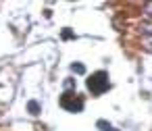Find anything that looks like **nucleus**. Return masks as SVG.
<instances>
[{
  "label": "nucleus",
  "mask_w": 152,
  "mask_h": 131,
  "mask_svg": "<svg viewBox=\"0 0 152 131\" xmlns=\"http://www.w3.org/2000/svg\"><path fill=\"white\" fill-rule=\"evenodd\" d=\"M108 73H104V71H98V73H94L90 79H88V90L94 94V96H100V94H104L106 90H108Z\"/></svg>",
  "instance_id": "f257e3e1"
},
{
  "label": "nucleus",
  "mask_w": 152,
  "mask_h": 131,
  "mask_svg": "<svg viewBox=\"0 0 152 131\" xmlns=\"http://www.w3.org/2000/svg\"><path fill=\"white\" fill-rule=\"evenodd\" d=\"M61 106L67 108L69 112H79V110L83 108V100H81V96L75 94V92H65L63 98H61Z\"/></svg>",
  "instance_id": "f03ea898"
},
{
  "label": "nucleus",
  "mask_w": 152,
  "mask_h": 131,
  "mask_svg": "<svg viewBox=\"0 0 152 131\" xmlns=\"http://www.w3.org/2000/svg\"><path fill=\"white\" fill-rule=\"evenodd\" d=\"M142 46H144V50L152 52V36H144L142 38Z\"/></svg>",
  "instance_id": "7ed1b4c3"
},
{
  "label": "nucleus",
  "mask_w": 152,
  "mask_h": 131,
  "mask_svg": "<svg viewBox=\"0 0 152 131\" xmlns=\"http://www.w3.org/2000/svg\"><path fill=\"white\" fill-rule=\"evenodd\" d=\"M27 108H29V112H31V114H38V110H40L38 102H29V104H27Z\"/></svg>",
  "instance_id": "20e7f679"
},
{
  "label": "nucleus",
  "mask_w": 152,
  "mask_h": 131,
  "mask_svg": "<svg viewBox=\"0 0 152 131\" xmlns=\"http://www.w3.org/2000/svg\"><path fill=\"white\" fill-rule=\"evenodd\" d=\"M71 69H73L75 73H83V71H86V67H83V65H73Z\"/></svg>",
  "instance_id": "39448f33"
},
{
  "label": "nucleus",
  "mask_w": 152,
  "mask_h": 131,
  "mask_svg": "<svg viewBox=\"0 0 152 131\" xmlns=\"http://www.w3.org/2000/svg\"><path fill=\"white\" fill-rule=\"evenodd\" d=\"M144 11H146L148 15H152V2H150V4H146V7H144Z\"/></svg>",
  "instance_id": "423d86ee"
}]
</instances>
